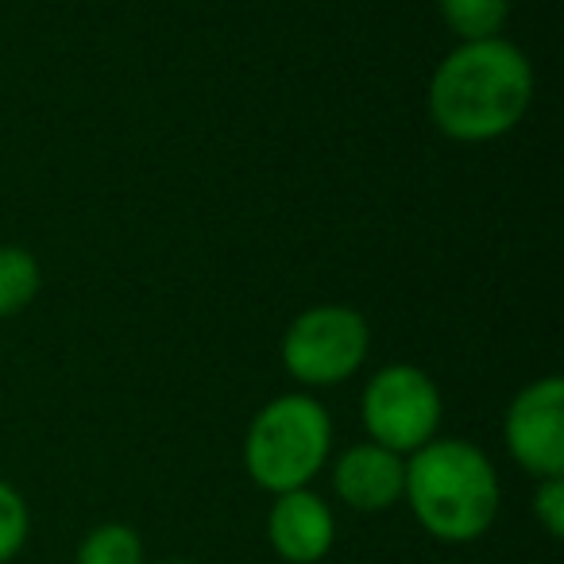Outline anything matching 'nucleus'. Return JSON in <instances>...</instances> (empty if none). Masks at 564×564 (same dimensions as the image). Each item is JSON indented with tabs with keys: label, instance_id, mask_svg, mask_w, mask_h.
Returning <instances> with one entry per match:
<instances>
[{
	"label": "nucleus",
	"instance_id": "f257e3e1",
	"mask_svg": "<svg viewBox=\"0 0 564 564\" xmlns=\"http://www.w3.org/2000/svg\"><path fill=\"white\" fill-rule=\"evenodd\" d=\"M533 101V66L514 43H460L430 82V117L448 140L487 143L518 128Z\"/></svg>",
	"mask_w": 564,
	"mask_h": 564
},
{
	"label": "nucleus",
	"instance_id": "f03ea898",
	"mask_svg": "<svg viewBox=\"0 0 564 564\" xmlns=\"http://www.w3.org/2000/svg\"><path fill=\"white\" fill-rule=\"evenodd\" d=\"M417 525L441 545L479 541L499 518V471L491 456L460 437H433L406 456V491Z\"/></svg>",
	"mask_w": 564,
	"mask_h": 564
},
{
	"label": "nucleus",
	"instance_id": "7ed1b4c3",
	"mask_svg": "<svg viewBox=\"0 0 564 564\" xmlns=\"http://www.w3.org/2000/svg\"><path fill=\"white\" fill-rule=\"evenodd\" d=\"M333 453L329 410L310 394L271 399L243 433V468L271 495L310 487Z\"/></svg>",
	"mask_w": 564,
	"mask_h": 564
},
{
	"label": "nucleus",
	"instance_id": "20e7f679",
	"mask_svg": "<svg viewBox=\"0 0 564 564\" xmlns=\"http://www.w3.org/2000/svg\"><path fill=\"white\" fill-rule=\"evenodd\" d=\"M364 430L368 441L399 456L417 453L441 430V391L422 368L387 364L364 391Z\"/></svg>",
	"mask_w": 564,
	"mask_h": 564
},
{
	"label": "nucleus",
	"instance_id": "39448f33",
	"mask_svg": "<svg viewBox=\"0 0 564 564\" xmlns=\"http://www.w3.org/2000/svg\"><path fill=\"white\" fill-rule=\"evenodd\" d=\"M371 333L364 314L348 306H314L299 314L282 337V364L306 387H337L368 360Z\"/></svg>",
	"mask_w": 564,
	"mask_h": 564
},
{
	"label": "nucleus",
	"instance_id": "423d86ee",
	"mask_svg": "<svg viewBox=\"0 0 564 564\" xmlns=\"http://www.w3.org/2000/svg\"><path fill=\"white\" fill-rule=\"evenodd\" d=\"M507 448L533 479L564 476V383L556 376L522 387L507 410Z\"/></svg>",
	"mask_w": 564,
	"mask_h": 564
},
{
	"label": "nucleus",
	"instance_id": "0eeeda50",
	"mask_svg": "<svg viewBox=\"0 0 564 564\" xmlns=\"http://www.w3.org/2000/svg\"><path fill=\"white\" fill-rule=\"evenodd\" d=\"M267 541L274 556L286 564H317L337 545V518L333 507L310 487L274 495L267 514Z\"/></svg>",
	"mask_w": 564,
	"mask_h": 564
},
{
	"label": "nucleus",
	"instance_id": "6e6552de",
	"mask_svg": "<svg viewBox=\"0 0 564 564\" xmlns=\"http://www.w3.org/2000/svg\"><path fill=\"white\" fill-rule=\"evenodd\" d=\"M333 491L345 507L360 510V514L391 510L406 491V456L391 453L376 441H360V445L345 448L333 464Z\"/></svg>",
	"mask_w": 564,
	"mask_h": 564
},
{
	"label": "nucleus",
	"instance_id": "1a4fd4ad",
	"mask_svg": "<svg viewBox=\"0 0 564 564\" xmlns=\"http://www.w3.org/2000/svg\"><path fill=\"white\" fill-rule=\"evenodd\" d=\"M40 259L28 248H12L4 243L0 248V317H17L24 314L28 306L40 294Z\"/></svg>",
	"mask_w": 564,
	"mask_h": 564
},
{
	"label": "nucleus",
	"instance_id": "9d476101",
	"mask_svg": "<svg viewBox=\"0 0 564 564\" xmlns=\"http://www.w3.org/2000/svg\"><path fill=\"white\" fill-rule=\"evenodd\" d=\"M441 20L460 35V43L499 40L510 17V0H437Z\"/></svg>",
	"mask_w": 564,
	"mask_h": 564
},
{
	"label": "nucleus",
	"instance_id": "9b49d317",
	"mask_svg": "<svg viewBox=\"0 0 564 564\" xmlns=\"http://www.w3.org/2000/svg\"><path fill=\"white\" fill-rule=\"evenodd\" d=\"M74 564H148L143 538L124 522H101L82 538Z\"/></svg>",
	"mask_w": 564,
	"mask_h": 564
},
{
	"label": "nucleus",
	"instance_id": "f8f14e48",
	"mask_svg": "<svg viewBox=\"0 0 564 564\" xmlns=\"http://www.w3.org/2000/svg\"><path fill=\"white\" fill-rule=\"evenodd\" d=\"M32 533V510H28L24 495L12 484L0 479V564H9L20 556Z\"/></svg>",
	"mask_w": 564,
	"mask_h": 564
},
{
	"label": "nucleus",
	"instance_id": "ddd939ff",
	"mask_svg": "<svg viewBox=\"0 0 564 564\" xmlns=\"http://www.w3.org/2000/svg\"><path fill=\"white\" fill-rule=\"evenodd\" d=\"M533 518H538L541 530H545L553 541L564 533V476L538 479V491H533Z\"/></svg>",
	"mask_w": 564,
	"mask_h": 564
},
{
	"label": "nucleus",
	"instance_id": "4468645a",
	"mask_svg": "<svg viewBox=\"0 0 564 564\" xmlns=\"http://www.w3.org/2000/svg\"><path fill=\"white\" fill-rule=\"evenodd\" d=\"M155 564H197V561H189V556H166V561H155Z\"/></svg>",
	"mask_w": 564,
	"mask_h": 564
}]
</instances>
